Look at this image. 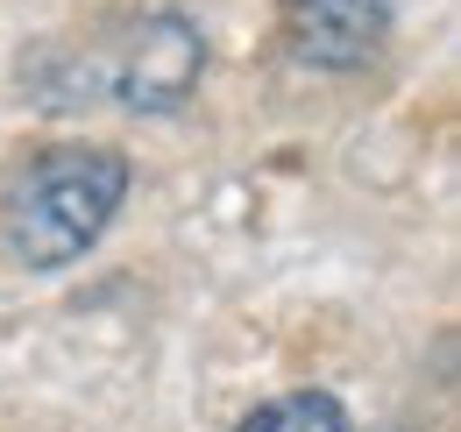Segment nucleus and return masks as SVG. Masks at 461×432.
Listing matches in <instances>:
<instances>
[{
  "label": "nucleus",
  "mask_w": 461,
  "mask_h": 432,
  "mask_svg": "<svg viewBox=\"0 0 461 432\" xmlns=\"http://www.w3.org/2000/svg\"><path fill=\"white\" fill-rule=\"evenodd\" d=\"M128 199V157L107 142H64L29 163V177L7 199V256L22 270L78 263Z\"/></svg>",
  "instance_id": "f257e3e1"
},
{
  "label": "nucleus",
  "mask_w": 461,
  "mask_h": 432,
  "mask_svg": "<svg viewBox=\"0 0 461 432\" xmlns=\"http://www.w3.org/2000/svg\"><path fill=\"white\" fill-rule=\"evenodd\" d=\"M234 432H355V426H348V411L327 397V390H291V397L256 404Z\"/></svg>",
  "instance_id": "20e7f679"
},
{
  "label": "nucleus",
  "mask_w": 461,
  "mask_h": 432,
  "mask_svg": "<svg viewBox=\"0 0 461 432\" xmlns=\"http://www.w3.org/2000/svg\"><path fill=\"white\" fill-rule=\"evenodd\" d=\"M391 14H398V0H277L291 57L320 64V71L369 64L384 50V36H391Z\"/></svg>",
  "instance_id": "7ed1b4c3"
},
{
  "label": "nucleus",
  "mask_w": 461,
  "mask_h": 432,
  "mask_svg": "<svg viewBox=\"0 0 461 432\" xmlns=\"http://www.w3.org/2000/svg\"><path fill=\"white\" fill-rule=\"evenodd\" d=\"M199 71H206V36L185 22V14H142L135 29H128V43L114 57V100L135 113H171L192 86H199Z\"/></svg>",
  "instance_id": "f03ea898"
},
{
  "label": "nucleus",
  "mask_w": 461,
  "mask_h": 432,
  "mask_svg": "<svg viewBox=\"0 0 461 432\" xmlns=\"http://www.w3.org/2000/svg\"><path fill=\"white\" fill-rule=\"evenodd\" d=\"M391 432H411V426H391Z\"/></svg>",
  "instance_id": "39448f33"
}]
</instances>
